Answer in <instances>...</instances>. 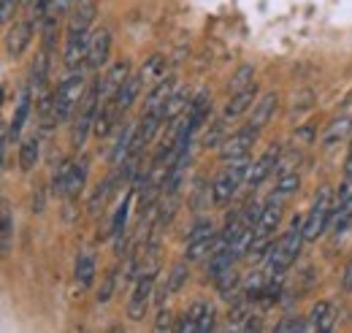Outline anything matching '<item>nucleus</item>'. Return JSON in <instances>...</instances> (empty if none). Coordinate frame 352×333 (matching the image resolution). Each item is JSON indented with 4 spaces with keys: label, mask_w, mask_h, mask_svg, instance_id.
Listing matches in <instances>:
<instances>
[{
    "label": "nucleus",
    "mask_w": 352,
    "mask_h": 333,
    "mask_svg": "<svg viewBox=\"0 0 352 333\" xmlns=\"http://www.w3.org/2000/svg\"><path fill=\"white\" fill-rule=\"evenodd\" d=\"M304 222H307L304 217H296L290 222V230L279 241L271 244V250L265 255V274L268 277H285V271L296 263V257L301 252V244L307 241L304 239Z\"/></svg>",
    "instance_id": "1"
},
{
    "label": "nucleus",
    "mask_w": 352,
    "mask_h": 333,
    "mask_svg": "<svg viewBox=\"0 0 352 333\" xmlns=\"http://www.w3.org/2000/svg\"><path fill=\"white\" fill-rule=\"evenodd\" d=\"M82 98H85V71L79 68L68 79H63L54 92V111H52L54 125H63L74 114V109H79Z\"/></svg>",
    "instance_id": "2"
},
{
    "label": "nucleus",
    "mask_w": 352,
    "mask_h": 333,
    "mask_svg": "<svg viewBox=\"0 0 352 333\" xmlns=\"http://www.w3.org/2000/svg\"><path fill=\"white\" fill-rule=\"evenodd\" d=\"M98 109H100V79L92 82V87L85 92V98H82V103H79V114H76V122H74V130H71V144H74V149H82V147H85L89 127L95 125Z\"/></svg>",
    "instance_id": "3"
},
{
    "label": "nucleus",
    "mask_w": 352,
    "mask_h": 333,
    "mask_svg": "<svg viewBox=\"0 0 352 333\" xmlns=\"http://www.w3.org/2000/svg\"><path fill=\"white\" fill-rule=\"evenodd\" d=\"M247 173H250L247 158H241V160H230V168L220 171V176H217L214 184H212V201H214L217 206H225V204L236 195V190H239V184L247 179Z\"/></svg>",
    "instance_id": "4"
},
{
    "label": "nucleus",
    "mask_w": 352,
    "mask_h": 333,
    "mask_svg": "<svg viewBox=\"0 0 352 333\" xmlns=\"http://www.w3.org/2000/svg\"><path fill=\"white\" fill-rule=\"evenodd\" d=\"M331 211H333V198H331V187H322L320 195L314 198V206L307 214V222H304V239L314 241L317 236H322L325 225L331 222Z\"/></svg>",
    "instance_id": "5"
},
{
    "label": "nucleus",
    "mask_w": 352,
    "mask_h": 333,
    "mask_svg": "<svg viewBox=\"0 0 352 333\" xmlns=\"http://www.w3.org/2000/svg\"><path fill=\"white\" fill-rule=\"evenodd\" d=\"M255 138H258V130L250 125L241 127V130H236V133H230V136L220 144V158L225 160V163L247 158L250 149H252V144H255Z\"/></svg>",
    "instance_id": "6"
},
{
    "label": "nucleus",
    "mask_w": 352,
    "mask_h": 333,
    "mask_svg": "<svg viewBox=\"0 0 352 333\" xmlns=\"http://www.w3.org/2000/svg\"><path fill=\"white\" fill-rule=\"evenodd\" d=\"M152 292H155V274H144L138 277L135 288H133V295L128 301V317L131 320H144L146 309H149V301H152Z\"/></svg>",
    "instance_id": "7"
},
{
    "label": "nucleus",
    "mask_w": 352,
    "mask_h": 333,
    "mask_svg": "<svg viewBox=\"0 0 352 333\" xmlns=\"http://www.w3.org/2000/svg\"><path fill=\"white\" fill-rule=\"evenodd\" d=\"M109 49H111V33L106 28H98L92 36H89V49H87V71H100L109 60Z\"/></svg>",
    "instance_id": "8"
},
{
    "label": "nucleus",
    "mask_w": 352,
    "mask_h": 333,
    "mask_svg": "<svg viewBox=\"0 0 352 333\" xmlns=\"http://www.w3.org/2000/svg\"><path fill=\"white\" fill-rule=\"evenodd\" d=\"M28 114H30V89H25V92L19 95L14 120H11L8 125H3V160H6V147L22 136V127H25V122H28Z\"/></svg>",
    "instance_id": "9"
},
{
    "label": "nucleus",
    "mask_w": 352,
    "mask_h": 333,
    "mask_svg": "<svg viewBox=\"0 0 352 333\" xmlns=\"http://www.w3.org/2000/svg\"><path fill=\"white\" fill-rule=\"evenodd\" d=\"M128 76H131V63H114L111 68H109V74L100 79V103H109V100H114L117 98V92L122 89V84L128 82Z\"/></svg>",
    "instance_id": "10"
},
{
    "label": "nucleus",
    "mask_w": 352,
    "mask_h": 333,
    "mask_svg": "<svg viewBox=\"0 0 352 333\" xmlns=\"http://www.w3.org/2000/svg\"><path fill=\"white\" fill-rule=\"evenodd\" d=\"M89 36L87 30L82 33H65V68L68 71H79L87 60Z\"/></svg>",
    "instance_id": "11"
},
{
    "label": "nucleus",
    "mask_w": 352,
    "mask_h": 333,
    "mask_svg": "<svg viewBox=\"0 0 352 333\" xmlns=\"http://www.w3.org/2000/svg\"><path fill=\"white\" fill-rule=\"evenodd\" d=\"M209 111H212V95H209V89H198L195 98L190 100V109H187V133L190 136H195L201 130Z\"/></svg>",
    "instance_id": "12"
},
{
    "label": "nucleus",
    "mask_w": 352,
    "mask_h": 333,
    "mask_svg": "<svg viewBox=\"0 0 352 333\" xmlns=\"http://www.w3.org/2000/svg\"><path fill=\"white\" fill-rule=\"evenodd\" d=\"M279 152H282V149H279V144H274V147H268V149H265V155L258 160V163H252L250 173H247V179H244V182H247V187H261V184H263L265 176L276 168Z\"/></svg>",
    "instance_id": "13"
},
{
    "label": "nucleus",
    "mask_w": 352,
    "mask_h": 333,
    "mask_svg": "<svg viewBox=\"0 0 352 333\" xmlns=\"http://www.w3.org/2000/svg\"><path fill=\"white\" fill-rule=\"evenodd\" d=\"M282 219V198L271 195V201L261 211V219H258V228H255V239H271L276 225Z\"/></svg>",
    "instance_id": "14"
},
{
    "label": "nucleus",
    "mask_w": 352,
    "mask_h": 333,
    "mask_svg": "<svg viewBox=\"0 0 352 333\" xmlns=\"http://www.w3.org/2000/svg\"><path fill=\"white\" fill-rule=\"evenodd\" d=\"M33 39V25L30 22H14V28H8L6 33V52L8 57H22V52L28 49V43Z\"/></svg>",
    "instance_id": "15"
},
{
    "label": "nucleus",
    "mask_w": 352,
    "mask_h": 333,
    "mask_svg": "<svg viewBox=\"0 0 352 333\" xmlns=\"http://www.w3.org/2000/svg\"><path fill=\"white\" fill-rule=\"evenodd\" d=\"M171 92H174V79H171V76L160 79V82L152 87V92L146 95L144 114H163V109H166V103H168Z\"/></svg>",
    "instance_id": "16"
},
{
    "label": "nucleus",
    "mask_w": 352,
    "mask_h": 333,
    "mask_svg": "<svg viewBox=\"0 0 352 333\" xmlns=\"http://www.w3.org/2000/svg\"><path fill=\"white\" fill-rule=\"evenodd\" d=\"M95 3L92 0H79V6L68 14V30L65 33H82V30H89V25L95 22Z\"/></svg>",
    "instance_id": "17"
},
{
    "label": "nucleus",
    "mask_w": 352,
    "mask_h": 333,
    "mask_svg": "<svg viewBox=\"0 0 352 333\" xmlns=\"http://www.w3.org/2000/svg\"><path fill=\"white\" fill-rule=\"evenodd\" d=\"M120 114H122V111L117 109V100L100 103V109H98V117H95V125H92L95 136H98V138H106V136L114 130L117 120H120Z\"/></svg>",
    "instance_id": "18"
},
{
    "label": "nucleus",
    "mask_w": 352,
    "mask_h": 333,
    "mask_svg": "<svg viewBox=\"0 0 352 333\" xmlns=\"http://www.w3.org/2000/svg\"><path fill=\"white\" fill-rule=\"evenodd\" d=\"M131 198H133V193H128V195L122 198V204L117 206V211H114V219H111V236H114V250H117V255H122V250H125V225H128Z\"/></svg>",
    "instance_id": "19"
},
{
    "label": "nucleus",
    "mask_w": 352,
    "mask_h": 333,
    "mask_svg": "<svg viewBox=\"0 0 352 333\" xmlns=\"http://www.w3.org/2000/svg\"><path fill=\"white\" fill-rule=\"evenodd\" d=\"M276 92H265L263 98L255 103V109H252V117H250V122L247 125L255 127V130H263L268 125V120L274 117V111H276Z\"/></svg>",
    "instance_id": "20"
},
{
    "label": "nucleus",
    "mask_w": 352,
    "mask_h": 333,
    "mask_svg": "<svg viewBox=\"0 0 352 333\" xmlns=\"http://www.w3.org/2000/svg\"><path fill=\"white\" fill-rule=\"evenodd\" d=\"M255 92H258V87H255V84H252V87H247V89H241V92H233V98L228 100V106H225L222 117H225V120H236V117H241V114L252 106Z\"/></svg>",
    "instance_id": "21"
},
{
    "label": "nucleus",
    "mask_w": 352,
    "mask_h": 333,
    "mask_svg": "<svg viewBox=\"0 0 352 333\" xmlns=\"http://www.w3.org/2000/svg\"><path fill=\"white\" fill-rule=\"evenodd\" d=\"M333 320H336L333 306L328 301H320L309 312V331H331L333 328Z\"/></svg>",
    "instance_id": "22"
},
{
    "label": "nucleus",
    "mask_w": 352,
    "mask_h": 333,
    "mask_svg": "<svg viewBox=\"0 0 352 333\" xmlns=\"http://www.w3.org/2000/svg\"><path fill=\"white\" fill-rule=\"evenodd\" d=\"M214 233H209V236H201V239H190L187 241V250H184V260L187 263H195V260H204V257H209L212 252H214Z\"/></svg>",
    "instance_id": "23"
},
{
    "label": "nucleus",
    "mask_w": 352,
    "mask_h": 333,
    "mask_svg": "<svg viewBox=\"0 0 352 333\" xmlns=\"http://www.w3.org/2000/svg\"><path fill=\"white\" fill-rule=\"evenodd\" d=\"M141 87H144V79H141V74H135V76H128V82L122 84V89H120V92H117V98H114L120 111H128L133 103H135V98H138Z\"/></svg>",
    "instance_id": "24"
},
{
    "label": "nucleus",
    "mask_w": 352,
    "mask_h": 333,
    "mask_svg": "<svg viewBox=\"0 0 352 333\" xmlns=\"http://www.w3.org/2000/svg\"><path fill=\"white\" fill-rule=\"evenodd\" d=\"M87 182V160L82 158L79 163H71L68 171V187H65V198H79V193L85 190Z\"/></svg>",
    "instance_id": "25"
},
{
    "label": "nucleus",
    "mask_w": 352,
    "mask_h": 333,
    "mask_svg": "<svg viewBox=\"0 0 352 333\" xmlns=\"http://www.w3.org/2000/svg\"><path fill=\"white\" fill-rule=\"evenodd\" d=\"M133 136H135V125L131 122V125L122 127V133H120V138H117V144L111 149V166H122L125 163V158L131 155Z\"/></svg>",
    "instance_id": "26"
},
{
    "label": "nucleus",
    "mask_w": 352,
    "mask_h": 333,
    "mask_svg": "<svg viewBox=\"0 0 352 333\" xmlns=\"http://www.w3.org/2000/svg\"><path fill=\"white\" fill-rule=\"evenodd\" d=\"M38 155H41V144L36 136H28L22 144H19V168L22 171H33L38 163Z\"/></svg>",
    "instance_id": "27"
},
{
    "label": "nucleus",
    "mask_w": 352,
    "mask_h": 333,
    "mask_svg": "<svg viewBox=\"0 0 352 333\" xmlns=\"http://www.w3.org/2000/svg\"><path fill=\"white\" fill-rule=\"evenodd\" d=\"M190 89H184V87H179L171 92V98H168V103H166V109H163V120L168 122V120H174L179 114H184L187 109H190Z\"/></svg>",
    "instance_id": "28"
},
{
    "label": "nucleus",
    "mask_w": 352,
    "mask_h": 333,
    "mask_svg": "<svg viewBox=\"0 0 352 333\" xmlns=\"http://www.w3.org/2000/svg\"><path fill=\"white\" fill-rule=\"evenodd\" d=\"M92 279H95V255L85 250L76 257V282H79V288H89Z\"/></svg>",
    "instance_id": "29"
},
{
    "label": "nucleus",
    "mask_w": 352,
    "mask_h": 333,
    "mask_svg": "<svg viewBox=\"0 0 352 333\" xmlns=\"http://www.w3.org/2000/svg\"><path fill=\"white\" fill-rule=\"evenodd\" d=\"M214 285H217V290H220L222 298H228V301H230V298H236V295H239L241 274H239V271H236V268L230 266V268H228V271L222 274V277L217 279V282H214Z\"/></svg>",
    "instance_id": "30"
},
{
    "label": "nucleus",
    "mask_w": 352,
    "mask_h": 333,
    "mask_svg": "<svg viewBox=\"0 0 352 333\" xmlns=\"http://www.w3.org/2000/svg\"><path fill=\"white\" fill-rule=\"evenodd\" d=\"M206 309H209V303H204V301H195L190 309H187V314L182 317V323H179V331H195L198 333V325H201V320H204V314H206Z\"/></svg>",
    "instance_id": "31"
},
{
    "label": "nucleus",
    "mask_w": 352,
    "mask_h": 333,
    "mask_svg": "<svg viewBox=\"0 0 352 333\" xmlns=\"http://www.w3.org/2000/svg\"><path fill=\"white\" fill-rule=\"evenodd\" d=\"M352 219V198H347L344 204H339V206H333V211H331V230L333 233H344L347 230V225H350Z\"/></svg>",
    "instance_id": "32"
},
{
    "label": "nucleus",
    "mask_w": 352,
    "mask_h": 333,
    "mask_svg": "<svg viewBox=\"0 0 352 333\" xmlns=\"http://www.w3.org/2000/svg\"><path fill=\"white\" fill-rule=\"evenodd\" d=\"M187 277H190V268H187V260H179L174 268H171V274L166 277V290L168 295H174L184 288V282H187Z\"/></svg>",
    "instance_id": "33"
},
{
    "label": "nucleus",
    "mask_w": 352,
    "mask_h": 333,
    "mask_svg": "<svg viewBox=\"0 0 352 333\" xmlns=\"http://www.w3.org/2000/svg\"><path fill=\"white\" fill-rule=\"evenodd\" d=\"M350 130H352L350 117H339L333 125L328 127V133L322 136V144H325V147H333V144H336V141H342V138H344Z\"/></svg>",
    "instance_id": "34"
},
{
    "label": "nucleus",
    "mask_w": 352,
    "mask_h": 333,
    "mask_svg": "<svg viewBox=\"0 0 352 333\" xmlns=\"http://www.w3.org/2000/svg\"><path fill=\"white\" fill-rule=\"evenodd\" d=\"M141 79L144 84H157L160 79H166V68H163V57H149V63L141 68Z\"/></svg>",
    "instance_id": "35"
},
{
    "label": "nucleus",
    "mask_w": 352,
    "mask_h": 333,
    "mask_svg": "<svg viewBox=\"0 0 352 333\" xmlns=\"http://www.w3.org/2000/svg\"><path fill=\"white\" fill-rule=\"evenodd\" d=\"M298 184H301V179H298V173H296V171H293V173H287V176H279V187L274 190V195L285 201V198H290V195L298 190Z\"/></svg>",
    "instance_id": "36"
},
{
    "label": "nucleus",
    "mask_w": 352,
    "mask_h": 333,
    "mask_svg": "<svg viewBox=\"0 0 352 333\" xmlns=\"http://www.w3.org/2000/svg\"><path fill=\"white\" fill-rule=\"evenodd\" d=\"M0 217H3V255H8V252H11V233H14V222H11V206H8V201H3Z\"/></svg>",
    "instance_id": "37"
},
{
    "label": "nucleus",
    "mask_w": 352,
    "mask_h": 333,
    "mask_svg": "<svg viewBox=\"0 0 352 333\" xmlns=\"http://www.w3.org/2000/svg\"><path fill=\"white\" fill-rule=\"evenodd\" d=\"M252 76H255V71H252V65H241V68L236 71V76H233V82H230V89H233V92H241V89H247V87H252Z\"/></svg>",
    "instance_id": "38"
},
{
    "label": "nucleus",
    "mask_w": 352,
    "mask_h": 333,
    "mask_svg": "<svg viewBox=\"0 0 352 333\" xmlns=\"http://www.w3.org/2000/svg\"><path fill=\"white\" fill-rule=\"evenodd\" d=\"M109 193H111V179L103 182V184H98V190H95V195H92V201H89V211H92V214H98V208L106 204Z\"/></svg>",
    "instance_id": "39"
},
{
    "label": "nucleus",
    "mask_w": 352,
    "mask_h": 333,
    "mask_svg": "<svg viewBox=\"0 0 352 333\" xmlns=\"http://www.w3.org/2000/svg\"><path fill=\"white\" fill-rule=\"evenodd\" d=\"M46 68H49V60H46V54H38V57H36V63H33V74H30V79H33V87H36V89L44 84Z\"/></svg>",
    "instance_id": "40"
},
{
    "label": "nucleus",
    "mask_w": 352,
    "mask_h": 333,
    "mask_svg": "<svg viewBox=\"0 0 352 333\" xmlns=\"http://www.w3.org/2000/svg\"><path fill=\"white\" fill-rule=\"evenodd\" d=\"M222 130H225V117L222 120H217L214 125H212V130H206V136H204V147H220L222 141Z\"/></svg>",
    "instance_id": "41"
},
{
    "label": "nucleus",
    "mask_w": 352,
    "mask_h": 333,
    "mask_svg": "<svg viewBox=\"0 0 352 333\" xmlns=\"http://www.w3.org/2000/svg\"><path fill=\"white\" fill-rule=\"evenodd\" d=\"M114 285H117V271H109L106 279H103V288L98 292V301H100V303H106V301L114 295Z\"/></svg>",
    "instance_id": "42"
},
{
    "label": "nucleus",
    "mask_w": 352,
    "mask_h": 333,
    "mask_svg": "<svg viewBox=\"0 0 352 333\" xmlns=\"http://www.w3.org/2000/svg\"><path fill=\"white\" fill-rule=\"evenodd\" d=\"M279 333H287V331H309V323H304L301 317H285L279 325H276Z\"/></svg>",
    "instance_id": "43"
},
{
    "label": "nucleus",
    "mask_w": 352,
    "mask_h": 333,
    "mask_svg": "<svg viewBox=\"0 0 352 333\" xmlns=\"http://www.w3.org/2000/svg\"><path fill=\"white\" fill-rule=\"evenodd\" d=\"M212 328H214V306L209 303V309H206V314H204V320L198 325V333H209Z\"/></svg>",
    "instance_id": "44"
},
{
    "label": "nucleus",
    "mask_w": 352,
    "mask_h": 333,
    "mask_svg": "<svg viewBox=\"0 0 352 333\" xmlns=\"http://www.w3.org/2000/svg\"><path fill=\"white\" fill-rule=\"evenodd\" d=\"M49 3H52V0H33L30 11H33V19H36V22L46 17V8H49Z\"/></svg>",
    "instance_id": "45"
},
{
    "label": "nucleus",
    "mask_w": 352,
    "mask_h": 333,
    "mask_svg": "<svg viewBox=\"0 0 352 333\" xmlns=\"http://www.w3.org/2000/svg\"><path fill=\"white\" fill-rule=\"evenodd\" d=\"M16 3H22V0H3V3H0V19H3V22H8V19H11V14H14Z\"/></svg>",
    "instance_id": "46"
},
{
    "label": "nucleus",
    "mask_w": 352,
    "mask_h": 333,
    "mask_svg": "<svg viewBox=\"0 0 352 333\" xmlns=\"http://www.w3.org/2000/svg\"><path fill=\"white\" fill-rule=\"evenodd\" d=\"M155 328H157V331H166V328H171V312H168V309H163V312H160V317H157Z\"/></svg>",
    "instance_id": "47"
},
{
    "label": "nucleus",
    "mask_w": 352,
    "mask_h": 333,
    "mask_svg": "<svg viewBox=\"0 0 352 333\" xmlns=\"http://www.w3.org/2000/svg\"><path fill=\"white\" fill-rule=\"evenodd\" d=\"M342 285H344V290H352V263L344 268V279H342Z\"/></svg>",
    "instance_id": "48"
},
{
    "label": "nucleus",
    "mask_w": 352,
    "mask_h": 333,
    "mask_svg": "<svg viewBox=\"0 0 352 333\" xmlns=\"http://www.w3.org/2000/svg\"><path fill=\"white\" fill-rule=\"evenodd\" d=\"M344 179L352 182V152H350V158H347V163H344Z\"/></svg>",
    "instance_id": "49"
},
{
    "label": "nucleus",
    "mask_w": 352,
    "mask_h": 333,
    "mask_svg": "<svg viewBox=\"0 0 352 333\" xmlns=\"http://www.w3.org/2000/svg\"><path fill=\"white\" fill-rule=\"evenodd\" d=\"M22 3H25V6H33V0H22Z\"/></svg>",
    "instance_id": "50"
},
{
    "label": "nucleus",
    "mask_w": 352,
    "mask_h": 333,
    "mask_svg": "<svg viewBox=\"0 0 352 333\" xmlns=\"http://www.w3.org/2000/svg\"><path fill=\"white\" fill-rule=\"evenodd\" d=\"M71 3H79V0H71Z\"/></svg>",
    "instance_id": "51"
}]
</instances>
